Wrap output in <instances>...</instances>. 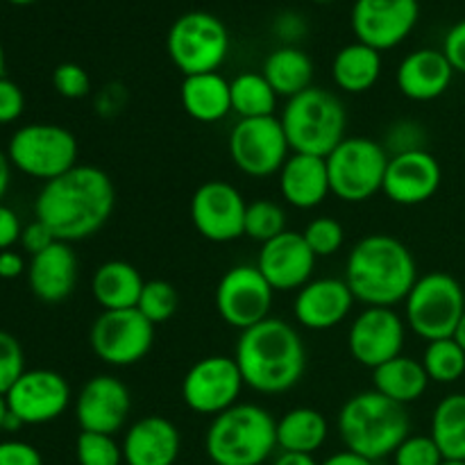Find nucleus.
<instances>
[{
  "mask_svg": "<svg viewBox=\"0 0 465 465\" xmlns=\"http://www.w3.org/2000/svg\"><path fill=\"white\" fill-rule=\"evenodd\" d=\"M291 153L325 159L345 139L348 114L334 94L309 86L286 100L280 116Z\"/></svg>",
  "mask_w": 465,
  "mask_h": 465,
  "instance_id": "obj_6",
  "label": "nucleus"
},
{
  "mask_svg": "<svg viewBox=\"0 0 465 465\" xmlns=\"http://www.w3.org/2000/svg\"><path fill=\"white\" fill-rule=\"evenodd\" d=\"M245 381L234 357L212 354L189 368L182 380V398L195 413L213 416L239 404Z\"/></svg>",
  "mask_w": 465,
  "mask_h": 465,
  "instance_id": "obj_13",
  "label": "nucleus"
},
{
  "mask_svg": "<svg viewBox=\"0 0 465 465\" xmlns=\"http://www.w3.org/2000/svg\"><path fill=\"white\" fill-rule=\"evenodd\" d=\"M313 3H334V0H313Z\"/></svg>",
  "mask_w": 465,
  "mask_h": 465,
  "instance_id": "obj_57",
  "label": "nucleus"
},
{
  "mask_svg": "<svg viewBox=\"0 0 465 465\" xmlns=\"http://www.w3.org/2000/svg\"><path fill=\"white\" fill-rule=\"evenodd\" d=\"M354 302L357 298L350 291L348 282L339 277H322V280H312L298 291L293 316L304 330H334L350 316Z\"/></svg>",
  "mask_w": 465,
  "mask_h": 465,
  "instance_id": "obj_22",
  "label": "nucleus"
},
{
  "mask_svg": "<svg viewBox=\"0 0 465 465\" xmlns=\"http://www.w3.org/2000/svg\"><path fill=\"white\" fill-rule=\"evenodd\" d=\"M381 75V53L366 44H350L336 53L331 77L345 94H366Z\"/></svg>",
  "mask_w": 465,
  "mask_h": 465,
  "instance_id": "obj_30",
  "label": "nucleus"
},
{
  "mask_svg": "<svg viewBox=\"0 0 465 465\" xmlns=\"http://www.w3.org/2000/svg\"><path fill=\"white\" fill-rule=\"evenodd\" d=\"M7 416H9L7 398H5V395H0V434L5 431V422H7Z\"/></svg>",
  "mask_w": 465,
  "mask_h": 465,
  "instance_id": "obj_52",
  "label": "nucleus"
},
{
  "mask_svg": "<svg viewBox=\"0 0 465 465\" xmlns=\"http://www.w3.org/2000/svg\"><path fill=\"white\" fill-rule=\"evenodd\" d=\"M443 465H465V461H443Z\"/></svg>",
  "mask_w": 465,
  "mask_h": 465,
  "instance_id": "obj_56",
  "label": "nucleus"
},
{
  "mask_svg": "<svg viewBox=\"0 0 465 465\" xmlns=\"http://www.w3.org/2000/svg\"><path fill=\"white\" fill-rule=\"evenodd\" d=\"M422 366H425L430 381L436 384H452L461 380L465 372V350L452 339L430 341L422 354Z\"/></svg>",
  "mask_w": 465,
  "mask_h": 465,
  "instance_id": "obj_35",
  "label": "nucleus"
},
{
  "mask_svg": "<svg viewBox=\"0 0 465 465\" xmlns=\"http://www.w3.org/2000/svg\"><path fill=\"white\" fill-rule=\"evenodd\" d=\"M289 139L277 116L239 118L230 134V157L243 175L271 177L289 159Z\"/></svg>",
  "mask_w": 465,
  "mask_h": 465,
  "instance_id": "obj_12",
  "label": "nucleus"
},
{
  "mask_svg": "<svg viewBox=\"0 0 465 465\" xmlns=\"http://www.w3.org/2000/svg\"><path fill=\"white\" fill-rule=\"evenodd\" d=\"M286 232V213L272 200H254L248 204L245 212V230L243 236L259 241V243H268V241L277 239Z\"/></svg>",
  "mask_w": 465,
  "mask_h": 465,
  "instance_id": "obj_36",
  "label": "nucleus"
},
{
  "mask_svg": "<svg viewBox=\"0 0 465 465\" xmlns=\"http://www.w3.org/2000/svg\"><path fill=\"white\" fill-rule=\"evenodd\" d=\"M5 77V50H3V44H0V80Z\"/></svg>",
  "mask_w": 465,
  "mask_h": 465,
  "instance_id": "obj_54",
  "label": "nucleus"
},
{
  "mask_svg": "<svg viewBox=\"0 0 465 465\" xmlns=\"http://www.w3.org/2000/svg\"><path fill=\"white\" fill-rule=\"evenodd\" d=\"M116 204L114 182L103 168L80 166L45 182L35 203V216L64 243L84 241L103 230Z\"/></svg>",
  "mask_w": 465,
  "mask_h": 465,
  "instance_id": "obj_1",
  "label": "nucleus"
},
{
  "mask_svg": "<svg viewBox=\"0 0 465 465\" xmlns=\"http://www.w3.org/2000/svg\"><path fill=\"white\" fill-rule=\"evenodd\" d=\"M262 73L271 82L275 94L289 100L312 86L313 62L304 50L295 45H282L268 54Z\"/></svg>",
  "mask_w": 465,
  "mask_h": 465,
  "instance_id": "obj_32",
  "label": "nucleus"
},
{
  "mask_svg": "<svg viewBox=\"0 0 465 465\" xmlns=\"http://www.w3.org/2000/svg\"><path fill=\"white\" fill-rule=\"evenodd\" d=\"M443 454L431 436L409 434L393 452L395 465H443Z\"/></svg>",
  "mask_w": 465,
  "mask_h": 465,
  "instance_id": "obj_40",
  "label": "nucleus"
},
{
  "mask_svg": "<svg viewBox=\"0 0 465 465\" xmlns=\"http://www.w3.org/2000/svg\"><path fill=\"white\" fill-rule=\"evenodd\" d=\"M302 236L316 257H331V254H336L343 248L345 230L336 218L321 216L313 218V221L304 227Z\"/></svg>",
  "mask_w": 465,
  "mask_h": 465,
  "instance_id": "obj_39",
  "label": "nucleus"
},
{
  "mask_svg": "<svg viewBox=\"0 0 465 465\" xmlns=\"http://www.w3.org/2000/svg\"><path fill=\"white\" fill-rule=\"evenodd\" d=\"M248 203L234 184L204 182L191 198V221L198 234L213 243H230L243 236Z\"/></svg>",
  "mask_w": 465,
  "mask_h": 465,
  "instance_id": "obj_15",
  "label": "nucleus"
},
{
  "mask_svg": "<svg viewBox=\"0 0 465 465\" xmlns=\"http://www.w3.org/2000/svg\"><path fill=\"white\" fill-rule=\"evenodd\" d=\"M316 259L302 232L286 230L284 234L262 245L257 268L272 291H300L312 282Z\"/></svg>",
  "mask_w": 465,
  "mask_h": 465,
  "instance_id": "obj_21",
  "label": "nucleus"
},
{
  "mask_svg": "<svg viewBox=\"0 0 465 465\" xmlns=\"http://www.w3.org/2000/svg\"><path fill=\"white\" fill-rule=\"evenodd\" d=\"M9 411L23 425H45L62 416L71 404V386L48 368L25 371L7 391Z\"/></svg>",
  "mask_w": 465,
  "mask_h": 465,
  "instance_id": "obj_18",
  "label": "nucleus"
},
{
  "mask_svg": "<svg viewBox=\"0 0 465 465\" xmlns=\"http://www.w3.org/2000/svg\"><path fill=\"white\" fill-rule=\"evenodd\" d=\"M23 372H25V352L21 343L16 336L0 330V395H7Z\"/></svg>",
  "mask_w": 465,
  "mask_h": 465,
  "instance_id": "obj_41",
  "label": "nucleus"
},
{
  "mask_svg": "<svg viewBox=\"0 0 465 465\" xmlns=\"http://www.w3.org/2000/svg\"><path fill=\"white\" fill-rule=\"evenodd\" d=\"M54 241L57 239H54L53 230H50L45 223H41L39 218H35V221L27 223V225L23 227V234H21V241H18V243L23 245V250H25V252H30L32 257H35V254L48 250Z\"/></svg>",
  "mask_w": 465,
  "mask_h": 465,
  "instance_id": "obj_45",
  "label": "nucleus"
},
{
  "mask_svg": "<svg viewBox=\"0 0 465 465\" xmlns=\"http://www.w3.org/2000/svg\"><path fill=\"white\" fill-rule=\"evenodd\" d=\"M166 45L184 77L216 73L230 53V32L213 14L186 12L168 30Z\"/></svg>",
  "mask_w": 465,
  "mask_h": 465,
  "instance_id": "obj_10",
  "label": "nucleus"
},
{
  "mask_svg": "<svg viewBox=\"0 0 465 465\" xmlns=\"http://www.w3.org/2000/svg\"><path fill=\"white\" fill-rule=\"evenodd\" d=\"M182 107L200 123H218L232 112L230 82L221 73L186 75L180 89Z\"/></svg>",
  "mask_w": 465,
  "mask_h": 465,
  "instance_id": "obj_28",
  "label": "nucleus"
},
{
  "mask_svg": "<svg viewBox=\"0 0 465 465\" xmlns=\"http://www.w3.org/2000/svg\"><path fill=\"white\" fill-rule=\"evenodd\" d=\"M177 307H180V295H177L175 286L168 284L163 280H150L145 282L143 291L136 309L148 318L153 325H162V322L171 321L175 316Z\"/></svg>",
  "mask_w": 465,
  "mask_h": 465,
  "instance_id": "obj_37",
  "label": "nucleus"
},
{
  "mask_svg": "<svg viewBox=\"0 0 465 465\" xmlns=\"http://www.w3.org/2000/svg\"><path fill=\"white\" fill-rule=\"evenodd\" d=\"M89 343L95 357L107 366H134L153 350L154 325L139 309L103 312L91 325Z\"/></svg>",
  "mask_w": 465,
  "mask_h": 465,
  "instance_id": "obj_11",
  "label": "nucleus"
},
{
  "mask_svg": "<svg viewBox=\"0 0 465 465\" xmlns=\"http://www.w3.org/2000/svg\"><path fill=\"white\" fill-rule=\"evenodd\" d=\"M0 465H44L39 450L25 440H3Z\"/></svg>",
  "mask_w": 465,
  "mask_h": 465,
  "instance_id": "obj_44",
  "label": "nucleus"
},
{
  "mask_svg": "<svg viewBox=\"0 0 465 465\" xmlns=\"http://www.w3.org/2000/svg\"><path fill=\"white\" fill-rule=\"evenodd\" d=\"M345 282L366 307H395L418 282L411 250L391 234H368L348 254Z\"/></svg>",
  "mask_w": 465,
  "mask_h": 465,
  "instance_id": "obj_3",
  "label": "nucleus"
},
{
  "mask_svg": "<svg viewBox=\"0 0 465 465\" xmlns=\"http://www.w3.org/2000/svg\"><path fill=\"white\" fill-rule=\"evenodd\" d=\"M331 195L343 203H366L384 186L389 154L368 136H345L325 157Z\"/></svg>",
  "mask_w": 465,
  "mask_h": 465,
  "instance_id": "obj_7",
  "label": "nucleus"
},
{
  "mask_svg": "<svg viewBox=\"0 0 465 465\" xmlns=\"http://www.w3.org/2000/svg\"><path fill=\"white\" fill-rule=\"evenodd\" d=\"M454 77L452 64L443 50L420 48L407 54L398 68V89L416 103L436 100L450 89Z\"/></svg>",
  "mask_w": 465,
  "mask_h": 465,
  "instance_id": "obj_25",
  "label": "nucleus"
},
{
  "mask_svg": "<svg viewBox=\"0 0 465 465\" xmlns=\"http://www.w3.org/2000/svg\"><path fill=\"white\" fill-rule=\"evenodd\" d=\"M272 465H318L313 461L312 454H298V452H280L275 457Z\"/></svg>",
  "mask_w": 465,
  "mask_h": 465,
  "instance_id": "obj_50",
  "label": "nucleus"
},
{
  "mask_svg": "<svg viewBox=\"0 0 465 465\" xmlns=\"http://www.w3.org/2000/svg\"><path fill=\"white\" fill-rule=\"evenodd\" d=\"M418 0H357L350 23L359 44L381 53L402 44L418 25Z\"/></svg>",
  "mask_w": 465,
  "mask_h": 465,
  "instance_id": "obj_16",
  "label": "nucleus"
},
{
  "mask_svg": "<svg viewBox=\"0 0 465 465\" xmlns=\"http://www.w3.org/2000/svg\"><path fill=\"white\" fill-rule=\"evenodd\" d=\"M232 112L239 118L275 116L277 94L263 73H241L230 82Z\"/></svg>",
  "mask_w": 465,
  "mask_h": 465,
  "instance_id": "obj_34",
  "label": "nucleus"
},
{
  "mask_svg": "<svg viewBox=\"0 0 465 465\" xmlns=\"http://www.w3.org/2000/svg\"><path fill=\"white\" fill-rule=\"evenodd\" d=\"M321 465H375V461L352 452V450H343V452H336L331 457H327Z\"/></svg>",
  "mask_w": 465,
  "mask_h": 465,
  "instance_id": "obj_49",
  "label": "nucleus"
},
{
  "mask_svg": "<svg viewBox=\"0 0 465 465\" xmlns=\"http://www.w3.org/2000/svg\"><path fill=\"white\" fill-rule=\"evenodd\" d=\"M280 193L295 209H316L325 203L331 193L325 159L291 153L280 171Z\"/></svg>",
  "mask_w": 465,
  "mask_h": 465,
  "instance_id": "obj_26",
  "label": "nucleus"
},
{
  "mask_svg": "<svg viewBox=\"0 0 465 465\" xmlns=\"http://www.w3.org/2000/svg\"><path fill=\"white\" fill-rule=\"evenodd\" d=\"M372 384H375L377 393L407 407L425 395L430 377H427L422 361L400 354L372 371Z\"/></svg>",
  "mask_w": 465,
  "mask_h": 465,
  "instance_id": "obj_29",
  "label": "nucleus"
},
{
  "mask_svg": "<svg viewBox=\"0 0 465 465\" xmlns=\"http://www.w3.org/2000/svg\"><path fill=\"white\" fill-rule=\"evenodd\" d=\"M130 389L114 375H95L82 386L75 400L77 425L82 431L114 436L130 418Z\"/></svg>",
  "mask_w": 465,
  "mask_h": 465,
  "instance_id": "obj_20",
  "label": "nucleus"
},
{
  "mask_svg": "<svg viewBox=\"0 0 465 465\" xmlns=\"http://www.w3.org/2000/svg\"><path fill=\"white\" fill-rule=\"evenodd\" d=\"M404 327L407 322L393 307H366L350 325V354L357 363L375 371L402 354Z\"/></svg>",
  "mask_w": 465,
  "mask_h": 465,
  "instance_id": "obj_17",
  "label": "nucleus"
},
{
  "mask_svg": "<svg viewBox=\"0 0 465 465\" xmlns=\"http://www.w3.org/2000/svg\"><path fill=\"white\" fill-rule=\"evenodd\" d=\"M443 53L448 62L452 64L454 73H463L465 75V18L450 27L443 41Z\"/></svg>",
  "mask_w": 465,
  "mask_h": 465,
  "instance_id": "obj_46",
  "label": "nucleus"
},
{
  "mask_svg": "<svg viewBox=\"0 0 465 465\" xmlns=\"http://www.w3.org/2000/svg\"><path fill=\"white\" fill-rule=\"evenodd\" d=\"M145 282L141 272L132 263L114 259L95 268L91 291L95 302L103 312H118V309H136Z\"/></svg>",
  "mask_w": 465,
  "mask_h": 465,
  "instance_id": "obj_27",
  "label": "nucleus"
},
{
  "mask_svg": "<svg viewBox=\"0 0 465 465\" xmlns=\"http://www.w3.org/2000/svg\"><path fill=\"white\" fill-rule=\"evenodd\" d=\"M272 286L257 266L241 263L221 277L216 289V312L234 330H250L271 318Z\"/></svg>",
  "mask_w": 465,
  "mask_h": 465,
  "instance_id": "obj_14",
  "label": "nucleus"
},
{
  "mask_svg": "<svg viewBox=\"0 0 465 465\" xmlns=\"http://www.w3.org/2000/svg\"><path fill=\"white\" fill-rule=\"evenodd\" d=\"M330 427L325 416L316 409L298 407L286 411L277 420V448L282 452L312 454L325 445Z\"/></svg>",
  "mask_w": 465,
  "mask_h": 465,
  "instance_id": "obj_31",
  "label": "nucleus"
},
{
  "mask_svg": "<svg viewBox=\"0 0 465 465\" xmlns=\"http://www.w3.org/2000/svg\"><path fill=\"white\" fill-rule=\"evenodd\" d=\"M75 457L80 465H121L123 448L114 436L80 431L75 443Z\"/></svg>",
  "mask_w": 465,
  "mask_h": 465,
  "instance_id": "obj_38",
  "label": "nucleus"
},
{
  "mask_svg": "<svg viewBox=\"0 0 465 465\" xmlns=\"http://www.w3.org/2000/svg\"><path fill=\"white\" fill-rule=\"evenodd\" d=\"M9 182H12V162H9L7 153L0 150V203H3L5 193H7Z\"/></svg>",
  "mask_w": 465,
  "mask_h": 465,
  "instance_id": "obj_51",
  "label": "nucleus"
},
{
  "mask_svg": "<svg viewBox=\"0 0 465 465\" xmlns=\"http://www.w3.org/2000/svg\"><path fill=\"white\" fill-rule=\"evenodd\" d=\"M443 182L439 159L427 150L416 148L389 157L381 193L395 204L413 207L436 195Z\"/></svg>",
  "mask_w": 465,
  "mask_h": 465,
  "instance_id": "obj_19",
  "label": "nucleus"
},
{
  "mask_svg": "<svg viewBox=\"0 0 465 465\" xmlns=\"http://www.w3.org/2000/svg\"><path fill=\"white\" fill-rule=\"evenodd\" d=\"M7 157L16 171L50 182L77 166V139L54 123H30L12 134Z\"/></svg>",
  "mask_w": 465,
  "mask_h": 465,
  "instance_id": "obj_9",
  "label": "nucleus"
},
{
  "mask_svg": "<svg viewBox=\"0 0 465 465\" xmlns=\"http://www.w3.org/2000/svg\"><path fill=\"white\" fill-rule=\"evenodd\" d=\"M336 425L345 450H352L371 461L393 457L400 443L409 436L407 409L375 389L352 395L341 407Z\"/></svg>",
  "mask_w": 465,
  "mask_h": 465,
  "instance_id": "obj_4",
  "label": "nucleus"
},
{
  "mask_svg": "<svg viewBox=\"0 0 465 465\" xmlns=\"http://www.w3.org/2000/svg\"><path fill=\"white\" fill-rule=\"evenodd\" d=\"M454 341H457V343L461 345V348L465 350V312H463L461 321H459V327H457V331H454Z\"/></svg>",
  "mask_w": 465,
  "mask_h": 465,
  "instance_id": "obj_53",
  "label": "nucleus"
},
{
  "mask_svg": "<svg viewBox=\"0 0 465 465\" xmlns=\"http://www.w3.org/2000/svg\"><path fill=\"white\" fill-rule=\"evenodd\" d=\"M121 448L127 465H175L182 436L168 418L145 416L130 425Z\"/></svg>",
  "mask_w": 465,
  "mask_h": 465,
  "instance_id": "obj_23",
  "label": "nucleus"
},
{
  "mask_svg": "<svg viewBox=\"0 0 465 465\" xmlns=\"http://www.w3.org/2000/svg\"><path fill=\"white\" fill-rule=\"evenodd\" d=\"M21 218L16 216L14 209H9L7 204L0 203V252H3V250H12V245L21 241Z\"/></svg>",
  "mask_w": 465,
  "mask_h": 465,
  "instance_id": "obj_47",
  "label": "nucleus"
},
{
  "mask_svg": "<svg viewBox=\"0 0 465 465\" xmlns=\"http://www.w3.org/2000/svg\"><path fill=\"white\" fill-rule=\"evenodd\" d=\"M277 448V420L259 404H234L218 413L204 436L213 465H263Z\"/></svg>",
  "mask_w": 465,
  "mask_h": 465,
  "instance_id": "obj_5",
  "label": "nucleus"
},
{
  "mask_svg": "<svg viewBox=\"0 0 465 465\" xmlns=\"http://www.w3.org/2000/svg\"><path fill=\"white\" fill-rule=\"evenodd\" d=\"M7 3H12V5H30V3H35V0H7Z\"/></svg>",
  "mask_w": 465,
  "mask_h": 465,
  "instance_id": "obj_55",
  "label": "nucleus"
},
{
  "mask_svg": "<svg viewBox=\"0 0 465 465\" xmlns=\"http://www.w3.org/2000/svg\"><path fill=\"white\" fill-rule=\"evenodd\" d=\"M234 359L245 386L266 395L291 391L307 368V350L295 327L272 316L241 331Z\"/></svg>",
  "mask_w": 465,
  "mask_h": 465,
  "instance_id": "obj_2",
  "label": "nucleus"
},
{
  "mask_svg": "<svg viewBox=\"0 0 465 465\" xmlns=\"http://www.w3.org/2000/svg\"><path fill=\"white\" fill-rule=\"evenodd\" d=\"M23 272H27L23 254L14 252V250H3L0 252V280H16Z\"/></svg>",
  "mask_w": 465,
  "mask_h": 465,
  "instance_id": "obj_48",
  "label": "nucleus"
},
{
  "mask_svg": "<svg viewBox=\"0 0 465 465\" xmlns=\"http://www.w3.org/2000/svg\"><path fill=\"white\" fill-rule=\"evenodd\" d=\"M465 312V293L448 272H430L418 277L404 300V322L420 339H452Z\"/></svg>",
  "mask_w": 465,
  "mask_h": 465,
  "instance_id": "obj_8",
  "label": "nucleus"
},
{
  "mask_svg": "<svg viewBox=\"0 0 465 465\" xmlns=\"http://www.w3.org/2000/svg\"><path fill=\"white\" fill-rule=\"evenodd\" d=\"M430 436L445 461H465V393H452L440 400L431 416Z\"/></svg>",
  "mask_w": 465,
  "mask_h": 465,
  "instance_id": "obj_33",
  "label": "nucleus"
},
{
  "mask_svg": "<svg viewBox=\"0 0 465 465\" xmlns=\"http://www.w3.org/2000/svg\"><path fill=\"white\" fill-rule=\"evenodd\" d=\"M23 112H25V95H23L21 86L3 77L0 80V125L18 121Z\"/></svg>",
  "mask_w": 465,
  "mask_h": 465,
  "instance_id": "obj_43",
  "label": "nucleus"
},
{
  "mask_svg": "<svg viewBox=\"0 0 465 465\" xmlns=\"http://www.w3.org/2000/svg\"><path fill=\"white\" fill-rule=\"evenodd\" d=\"M53 86L62 98L80 100L84 95H89L91 77L80 64L64 62L53 71Z\"/></svg>",
  "mask_w": 465,
  "mask_h": 465,
  "instance_id": "obj_42",
  "label": "nucleus"
},
{
  "mask_svg": "<svg viewBox=\"0 0 465 465\" xmlns=\"http://www.w3.org/2000/svg\"><path fill=\"white\" fill-rule=\"evenodd\" d=\"M77 257L64 241H54L48 250L35 254L27 263V284L35 298L45 304L64 302L75 291Z\"/></svg>",
  "mask_w": 465,
  "mask_h": 465,
  "instance_id": "obj_24",
  "label": "nucleus"
}]
</instances>
